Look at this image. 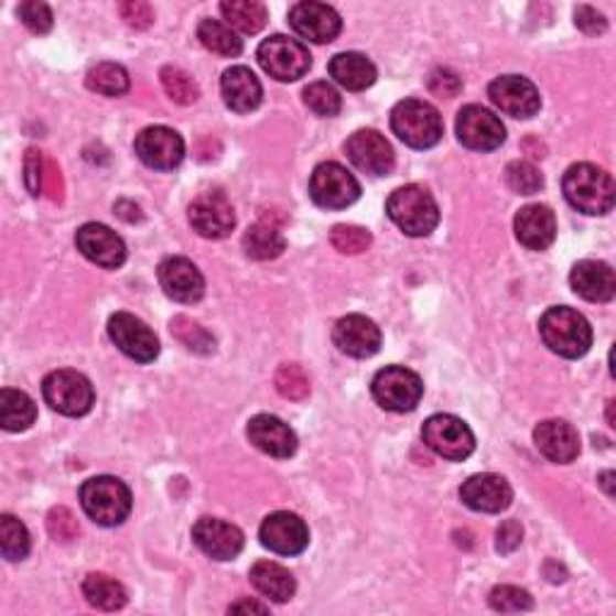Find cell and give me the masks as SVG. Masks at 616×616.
Instances as JSON below:
<instances>
[{
	"mask_svg": "<svg viewBox=\"0 0 616 616\" xmlns=\"http://www.w3.org/2000/svg\"><path fill=\"white\" fill-rule=\"evenodd\" d=\"M614 181L595 164H573L563 174V195L583 215H607L614 207Z\"/></svg>",
	"mask_w": 616,
	"mask_h": 616,
	"instance_id": "6da1fadb",
	"label": "cell"
},
{
	"mask_svg": "<svg viewBox=\"0 0 616 616\" xmlns=\"http://www.w3.org/2000/svg\"><path fill=\"white\" fill-rule=\"evenodd\" d=\"M542 343L563 359H581L593 347V327L569 306L549 309L540 318Z\"/></svg>",
	"mask_w": 616,
	"mask_h": 616,
	"instance_id": "7a4b0ae2",
	"label": "cell"
},
{
	"mask_svg": "<svg viewBox=\"0 0 616 616\" xmlns=\"http://www.w3.org/2000/svg\"><path fill=\"white\" fill-rule=\"evenodd\" d=\"M390 126L404 145L429 150L443 138V118L434 104L422 99H404L390 114Z\"/></svg>",
	"mask_w": 616,
	"mask_h": 616,
	"instance_id": "3957f363",
	"label": "cell"
},
{
	"mask_svg": "<svg viewBox=\"0 0 616 616\" xmlns=\"http://www.w3.org/2000/svg\"><path fill=\"white\" fill-rule=\"evenodd\" d=\"M80 504L89 520L101 528H116L130 516L133 496L121 479L116 477H91L83 484Z\"/></svg>",
	"mask_w": 616,
	"mask_h": 616,
	"instance_id": "277c9868",
	"label": "cell"
},
{
	"mask_svg": "<svg viewBox=\"0 0 616 616\" xmlns=\"http://www.w3.org/2000/svg\"><path fill=\"white\" fill-rule=\"evenodd\" d=\"M388 217L408 236H429L439 227V205L426 188L410 183L402 186L388 198Z\"/></svg>",
	"mask_w": 616,
	"mask_h": 616,
	"instance_id": "5b68a950",
	"label": "cell"
},
{
	"mask_svg": "<svg viewBox=\"0 0 616 616\" xmlns=\"http://www.w3.org/2000/svg\"><path fill=\"white\" fill-rule=\"evenodd\" d=\"M374 400L388 412H412L424 396V383L414 371L404 366H386L374 376Z\"/></svg>",
	"mask_w": 616,
	"mask_h": 616,
	"instance_id": "8992f818",
	"label": "cell"
},
{
	"mask_svg": "<svg viewBox=\"0 0 616 616\" xmlns=\"http://www.w3.org/2000/svg\"><path fill=\"white\" fill-rule=\"evenodd\" d=\"M42 390L48 408L65 417H83L95 404V388L89 378L71 369L48 374Z\"/></svg>",
	"mask_w": 616,
	"mask_h": 616,
	"instance_id": "52a82bcc",
	"label": "cell"
},
{
	"mask_svg": "<svg viewBox=\"0 0 616 616\" xmlns=\"http://www.w3.org/2000/svg\"><path fill=\"white\" fill-rule=\"evenodd\" d=\"M258 63L263 71L280 83H294L311 68L309 48L284 34H274L258 46Z\"/></svg>",
	"mask_w": 616,
	"mask_h": 616,
	"instance_id": "ba28073f",
	"label": "cell"
},
{
	"mask_svg": "<svg viewBox=\"0 0 616 616\" xmlns=\"http://www.w3.org/2000/svg\"><path fill=\"white\" fill-rule=\"evenodd\" d=\"M309 193L311 201L323 209H345L359 201L361 186L343 164L323 162L313 169Z\"/></svg>",
	"mask_w": 616,
	"mask_h": 616,
	"instance_id": "9c48e42d",
	"label": "cell"
},
{
	"mask_svg": "<svg viewBox=\"0 0 616 616\" xmlns=\"http://www.w3.org/2000/svg\"><path fill=\"white\" fill-rule=\"evenodd\" d=\"M422 439L436 455L445 461H465L475 453V434L453 414H434L422 426Z\"/></svg>",
	"mask_w": 616,
	"mask_h": 616,
	"instance_id": "30bf717a",
	"label": "cell"
},
{
	"mask_svg": "<svg viewBox=\"0 0 616 616\" xmlns=\"http://www.w3.org/2000/svg\"><path fill=\"white\" fill-rule=\"evenodd\" d=\"M455 133L467 150L475 152H491L501 148L506 140V128L501 118L491 114L489 109L477 107V104H469V107L457 114Z\"/></svg>",
	"mask_w": 616,
	"mask_h": 616,
	"instance_id": "8fae6325",
	"label": "cell"
},
{
	"mask_svg": "<svg viewBox=\"0 0 616 616\" xmlns=\"http://www.w3.org/2000/svg\"><path fill=\"white\" fill-rule=\"evenodd\" d=\"M109 337L126 357L140 364H150L160 357V339L133 313L118 311L109 318Z\"/></svg>",
	"mask_w": 616,
	"mask_h": 616,
	"instance_id": "7c38bea8",
	"label": "cell"
},
{
	"mask_svg": "<svg viewBox=\"0 0 616 616\" xmlns=\"http://www.w3.org/2000/svg\"><path fill=\"white\" fill-rule=\"evenodd\" d=\"M136 154L142 164L156 169V172H172L183 162L186 145H183V138L176 130L166 126H152L136 138Z\"/></svg>",
	"mask_w": 616,
	"mask_h": 616,
	"instance_id": "4fadbf2b",
	"label": "cell"
},
{
	"mask_svg": "<svg viewBox=\"0 0 616 616\" xmlns=\"http://www.w3.org/2000/svg\"><path fill=\"white\" fill-rule=\"evenodd\" d=\"M188 219L195 231L205 236V239H215V241L227 239L236 225L231 203L227 201L225 193H217V191L201 193L188 207Z\"/></svg>",
	"mask_w": 616,
	"mask_h": 616,
	"instance_id": "5bb4252c",
	"label": "cell"
},
{
	"mask_svg": "<svg viewBox=\"0 0 616 616\" xmlns=\"http://www.w3.org/2000/svg\"><path fill=\"white\" fill-rule=\"evenodd\" d=\"M260 544L280 556H296L309 547V528L290 510H278L260 526Z\"/></svg>",
	"mask_w": 616,
	"mask_h": 616,
	"instance_id": "9a60e30c",
	"label": "cell"
},
{
	"mask_svg": "<svg viewBox=\"0 0 616 616\" xmlns=\"http://www.w3.org/2000/svg\"><path fill=\"white\" fill-rule=\"evenodd\" d=\"M489 99L499 111L514 118H532L542 107L540 91L520 75H501L489 85Z\"/></svg>",
	"mask_w": 616,
	"mask_h": 616,
	"instance_id": "2e32d148",
	"label": "cell"
},
{
	"mask_svg": "<svg viewBox=\"0 0 616 616\" xmlns=\"http://www.w3.org/2000/svg\"><path fill=\"white\" fill-rule=\"evenodd\" d=\"M345 152L359 172L371 176H386L396 166V154H392L390 142L378 130H357L345 142Z\"/></svg>",
	"mask_w": 616,
	"mask_h": 616,
	"instance_id": "e0dca14e",
	"label": "cell"
},
{
	"mask_svg": "<svg viewBox=\"0 0 616 616\" xmlns=\"http://www.w3.org/2000/svg\"><path fill=\"white\" fill-rule=\"evenodd\" d=\"M75 246L77 251L99 268L116 270L126 263V244L121 236L109 227L97 225V221H89V225L77 229Z\"/></svg>",
	"mask_w": 616,
	"mask_h": 616,
	"instance_id": "ac0fdd59",
	"label": "cell"
},
{
	"mask_svg": "<svg viewBox=\"0 0 616 616\" xmlns=\"http://www.w3.org/2000/svg\"><path fill=\"white\" fill-rule=\"evenodd\" d=\"M290 24L301 39H309L313 44H331L343 32V20H339L337 10L316 3V0L296 3L290 10Z\"/></svg>",
	"mask_w": 616,
	"mask_h": 616,
	"instance_id": "d6986e66",
	"label": "cell"
},
{
	"mask_svg": "<svg viewBox=\"0 0 616 616\" xmlns=\"http://www.w3.org/2000/svg\"><path fill=\"white\" fill-rule=\"evenodd\" d=\"M156 280H160L164 294L179 301V304H195L205 294L203 274L188 258L172 256L162 260L160 268H156Z\"/></svg>",
	"mask_w": 616,
	"mask_h": 616,
	"instance_id": "ffe728a7",
	"label": "cell"
},
{
	"mask_svg": "<svg viewBox=\"0 0 616 616\" xmlns=\"http://www.w3.org/2000/svg\"><path fill=\"white\" fill-rule=\"evenodd\" d=\"M333 343L347 357L369 359L381 349V331H378V325L371 318L352 313V316H345L335 323Z\"/></svg>",
	"mask_w": 616,
	"mask_h": 616,
	"instance_id": "44dd1931",
	"label": "cell"
},
{
	"mask_svg": "<svg viewBox=\"0 0 616 616\" xmlns=\"http://www.w3.org/2000/svg\"><path fill=\"white\" fill-rule=\"evenodd\" d=\"M193 542L215 561H231L241 554L244 532L219 518H201L193 526Z\"/></svg>",
	"mask_w": 616,
	"mask_h": 616,
	"instance_id": "7402d4cb",
	"label": "cell"
},
{
	"mask_svg": "<svg viewBox=\"0 0 616 616\" xmlns=\"http://www.w3.org/2000/svg\"><path fill=\"white\" fill-rule=\"evenodd\" d=\"M461 499L477 514H501L514 501V489L501 475L484 472V475H472L463 484Z\"/></svg>",
	"mask_w": 616,
	"mask_h": 616,
	"instance_id": "603a6c76",
	"label": "cell"
},
{
	"mask_svg": "<svg viewBox=\"0 0 616 616\" xmlns=\"http://www.w3.org/2000/svg\"><path fill=\"white\" fill-rule=\"evenodd\" d=\"M534 445L547 461L566 465L573 463L581 453V436L563 419H547L534 429Z\"/></svg>",
	"mask_w": 616,
	"mask_h": 616,
	"instance_id": "cb8c5ba5",
	"label": "cell"
},
{
	"mask_svg": "<svg viewBox=\"0 0 616 616\" xmlns=\"http://www.w3.org/2000/svg\"><path fill=\"white\" fill-rule=\"evenodd\" d=\"M248 439H251L258 451L280 457V461H287V457L296 453V434L278 417H253L251 422H248Z\"/></svg>",
	"mask_w": 616,
	"mask_h": 616,
	"instance_id": "d4e9b609",
	"label": "cell"
},
{
	"mask_svg": "<svg viewBox=\"0 0 616 616\" xmlns=\"http://www.w3.org/2000/svg\"><path fill=\"white\" fill-rule=\"evenodd\" d=\"M573 292L593 304H605L616 294L614 270L602 260H581L571 270Z\"/></svg>",
	"mask_w": 616,
	"mask_h": 616,
	"instance_id": "484cf974",
	"label": "cell"
},
{
	"mask_svg": "<svg viewBox=\"0 0 616 616\" xmlns=\"http://www.w3.org/2000/svg\"><path fill=\"white\" fill-rule=\"evenodd\" d=\"M221 97L225 104L236 114H251L263 101V87L256 73L246 65H234L221 75Z\"/></svg>",
	"mask_w": 616,
	"mask_h": 616,
	"instance_id": "4316f807",
	"label": "cell"
},
{
	"mask_svg": "<svg viewBox=\"0 0 616 616\" xmlns=\"http://www.w3.org/2000/svg\"><path fill=\"white\" fill-rule=\"evenodd\" d=\"M516 236L530 251H544L556 239V217L547 205H526L516 215Z\"/></svg>",
	"mask_w": 616,
	"mask_h": 616,
	"instance_id": "83f0119b",
	"label": "cell"
},
{
	"mask_svg": "<svg viewBox=\"0 0 616 616\" xmlns=\"http://www.w3.org/2000/svg\"><path fill=\"white\" fill-rule=\"evenodd\" d=\"M331 77L349 91H364L369 89L376 83V65L366 58L364 54H357V51H347V54H337L331 65Z\"/></svg>",
	"mask_w": 616,
	"mask_h": 616,
	"instance_id": "f1b7e54d",
	"label": "cell"
},
{
	"mask_svg": "<svg viewBox=\"0 0 616 616\" xmlns=\"http://www.w3.org/2000/svg\"><path fill=\"white\" fill-rule=\"evenodd\" d=\"M251 583L260 595L272 602H290L296 593L294 575L274 561H258L251 569Z\"/></svg>",
	"mask_w": 616,
	"mask_h": 616,
	"instance_id": "f546056e",
	"label": "cell"
},
{
	"mask_svg": "<svg viewBox=\"0 0 616 616\" xmlns=\"http://www.w3.org/2000/svg\"><path fill=\"white\" fill-rule=\"evenodd\" d=\"M284 234L272 221H256L253 227H248L244 234V251L253 260H274L284 251Z\"/></svg>",
	"mask_w": 616,
	"mask_h": 616,
	"instance_id": "4dcf8cb0",
	"label": "cell"
},
{
	"mask_svg": "<svg viewBox=\"0 0 616 616\" xmlns=\"http://www.w3.org/2000/svg\"><path fill=\"white\" fill-rule=\"evenodd\" d=\"M36 419L34 400L22 390H0V424L6 431H28Z\"/></svg>",
	"mask_w": 616,
	"mask_h": 616,
	"instance_id": "1f68e13d",
	"label": "cell"
},
{
	"mask_svg": "<svg viewBox=\"0 0 616 616\" xmlns=\"http://www.w3.org/2000/svg\"><path fill=\"white\" fill-rule=\"evenodd\" d=\"M83 593L91 607L104 609V612L123 609L128 602L126 587L104 573H89L83 583Z\"/></svg>",
	"mask_w": 616,
	"mask_h": 616,
	"instance_id": "d6a6232c",
	"label": "cell"
},
{
	"mask_svg": "<svg viewBox=\"0 0 616 616\" xmlns=\"http://www.w3.org/2000/svg\"><path fill=\"white\" fill-rule=\"evenodd\" d=\"M219 10L229 28L244 34H258L268 22V10L258 0H225Z\"/></svg>",
	"mask_w": 616,
	"mask_h": 616,
	"instance_id": "836d02e7",
	"label": "cell"
},
{
	"mask_svg": "<svg viewBox=\"0 0 616 616\" xmlns=\"http://www.w3.org/2000/svg\"><path fill=\"white\" fill-rule=\"evenodd\" d=\"M198 39L207 51H213V54L225 58L239 56L244 51V42L239 39V34L221 20H209V18L203 20L198 28Z\"/></svg>",
	"mask_w": 616,
	"mask_h": 616,
	"instance_id": "e575fe53",
	"label": "cell"
},
{
	"mask_svg": "<svg viewBox=\"0 0 616 616\" xmlns=\"http://www.w3.org/2000/svg\"><path fill=\"white\" fill-rule=\"evenodd\" d=\"M87 87L104 97H121L130 89V77L123 65L99 63L87 73Z\"/></svg>",
	"mask_w": 616,
	"mask_h": 616,
	"instance_id": "d590c367",
	"label": "cell"
},
{
	"mask_svg": "<svg viewBox=\"0 0 616 616\" xmlns=\"http://www.w3.org/2000/svg\"><path fill=\"white\" fill-rule=\"evenodd\" d=\"M0 552L8 561H22L30 554V532L15 516H0Z\"/></svg>",
	"mask_w": 616,
	"mask_h": 616,
	"instance_id": "8d00e7d4",
	"label": "cell"
},
{
	"mask_svg": "<svg viewBox=\"0 0 616 616\" xmlns=\"http://www.w3.org/2000/svg\"><path fill=\"white\" fill-rule=\"evenodd\" d=\"M160 77H162V87L166 95L172 97L176 104H181V107H191V104L198 101V97H201L198 83H195L186 71L176 68V65H166V68H162Z\"/></svg>",
	"mask_w": 616,
	"mask_h": 616,
	"instance_id": "74e56055",
	"label": "cell"
},
{
	"mask_svg": "<svg viewBox=\"0 0 616 616\" xmlns=\"http://www.w3.org/2000/svg\"><path fill=\"white\" fill-rule=\"evenodd\" d=\"M172 333L183 347H188L195 354H213L215 352V337L209 335L201 323L191 321L188 316H176L172 321Z\"/></svg>",
	"mask_w": 616,
	"mask_h": 616,
	"instance_id": "f35d334b",
	"label": "cell"
},
{
	"mask_svg": "<svg viewBox=\"0 0 616 616\" xmlns=\"http://www.w3.org/2000/svg\"><path fill=\"white\" fill-rule=\"evenodd\" d=\"M274 388L287 400H306L311 392L309 376L304 374L299 364H282L278 374H274Z\"/></svg>",
	"mask_w": 616,
	"mask_h": 616,
	"instance_id": "ab89813d",
	"label": "cell"
},
{
	"mask_svg": "<svg viewBox=\"0 0 616 616\" xmlns=\"http://www.w3.org/2000/svg\"><path fill=\"white\" fill-rule=\"evenodd\" d=\"M304 104L316 116L333 118L343 109V97H339V91L333 85L313 83L304 89Z\"/></svg>",
	"mask_w": 616,
	"mask_h": 616,
	"instance_id": "60d3db41",
	"label": "cell"
},
{
	"mask_svg": "<svg viewBox=\"0 0 616 616\" xmlns=\"http://www.w3.org/2000/svg\"><path fill=\"white\" fill-rule=\"evenodd\" d=\"M506 183L510 191H516L520 195H534L542 191L544 179L540 174V169L530 162H510L506 169Z\"/></svg>",
	"mask_w": 616,
	"mask_h": 616,
	"instance_id": "b9f144b4",
	"label": "cell"
},
{
	"mask_svg": "<svg viewBox=\"0 0 616 616\" xmlns=\"http://www.w3.org/2000/svg\"><path fill=\"white\" fill-rule=\"evenodd\" d=\"M331 244L339 253L359 256L371 246V234H369V229L357 227V225H337L331 231Z\"/></svg>",
	"mask_w": 616,
	"mask_h": 616,
	"instance_id": "7bdbcfd3",
	"label": "cell"
},
{
	"mask_svg": "<svg viewBox=\"0 0 616 616\" xmlns=\"http://www.w3.org/2000/svg\"><path fill=\"white\" fill-rule=\"evenodd\" d=\"M489 605L496 612H530L532 609V597L528 590L516 587V585H499L491 590Z\"/></svg>",
	"mask_w": 616,
	"mask_h": 616,
	"instance_id": "ee69618b",
	"label": "cell"
},
{
	"mask_svg": "<svg viewBox=\"0 0 616 616\" xmlns=\"http://www.w3.org/2000/svg\"><path fill=\"white\" fill-rule=\"evenodd\" d=\"M18 15L24 22V28L34 34H48L54 28V12L46 3H39V0H28V3H20Z\"/></svg>",
	"mask_w": 616,
	"mask_h": 616,
	"instance_id": "f6af8a7d",
	"label": "cell"
},
{
	"mask_svg": "<svg viewBox=\"0 0 616 616\" xmlns=\"http://www.w3.org/2000/svg\"><path fill=\"white\" fill-rule=\"evenodd\" d=\"M46 526L56 542H71V540H75L77 532H80V526H77V518L73 516V510L65 506L51 508Z\"/></svg>",
	"mask_w": 616,
	"mask_h": 616,
	"instance_id": "bcb514c9",
	"label": "cell"
},
{
	"mask_svg": "<svg viewBox=\"0 0 616 616\" xmlns=\"http://www.w3.org/2000/svg\"><path fill=\"white\" fill-rule=\"evenodd\" d=\"M44 172H46V160L42 152L30 150L28 156H24V183L32 195H42L44 193Z\"/></svg>",
	"mask_w": 616,
	"mask_h": 616,
	"instance_id": "7dc6e473",
	"label": "cell"
},
{
	"mask_svg": "<svg viewBox=\"0 0 616 616\" xmlns=\"http://www.w3.org/2000/svg\"><path fill=\"white\" fill-rule=\"evenodd\" d=\"M121 18L126 20L128 28L148 30L154 22V12L148 3H142V0H130V3L121 6Z\"/></svg>",
	"mask_w": 616,
	"mask_h": 616,
	"instance_id": "c3c4849f",
	"label": "cell"
},
{
	"mask_svg": "<svg viewBox=\"0 0 616 616\" xmlns=\"http://www.w3.org/2000/svg\"><path fill=\"white\" fill-rule=\"evenodd\" d=\"M429 89L439 97H455L463 89V80L449 68H436L429 77Z\"/></svg>",
	"mask_w": 616,
	"mask_h": 616,
	"instance_id": "681fc988",
	"label": "cell"
},
{
	"mask_svg": "<svg viewBox=\"0 0 616 616\" xmlns=\"http://www.w3.org/2000/svg\"><path fill=\"white\" fill-rule=\"evenodd\" d=\"M522 542V528L518 520H506L504 526L496 532V549L501 554H514Z\"/></svg>",
	"mask_w": 616,
	"mask_h": 616,
	"instance_id": "f907efd6",
	"label": "cell"
},
{
	"mask_svg": "<svg viewBox=\"0 0 616 616\" xmlns=\"http://www.w3.org/2000/svg\"><path fill=\"white\" fill-rule=\"evenodd\" d=\"M575 24H579V30H583L585 34H602L607 30V20L590 6H581L575 10Z\"/></svg>",
	"mask_w": 616,
	"mask_h": 616,
	"instance_id": "816d5d0a",
	"label": "cell"
},
{
	"mask_svg": "<svg viewBox=\"0 0 616 616\" xmlns=\"http://www.w3.org/2000/svg\"><path fill=\"white\" fill-rule=\"evenodd\" d=\"M44 193L51 201L58 203L63 198V176L61 169L54 160H46V172H44Z\"/></svg>",
	"mask_w": 616,
	"mask_h": 616,
	"instance_id": "f5cc1de1",
	"label": "cell"
},
{
	"mask_svg": "<svg viewBox=\"0 0 616 616\" xmlns=\"http://www.w3.org/2000/svg\"><path fill=\"white\" fill-rule=\"evenodd\" d=\"M114 209H116V215L121 217L123 221H140L142 219L140 207L136 203H130V201H118L114 205Z\"/></svg>",
	"mask_w": 616,
	"mask_h": 616,
	"instance_id": "db71d44e",
	"label": "cell"
},
{
	"mask_svg": "<svg viewBox=\"0 0 616 616\" xmlns=\"http://www.w3.org/2000/svg\"><path fill=\"white\" fill-rule=\"evenodd\" d=\"M229 612H260V614H266L268 607L258 605V602H251V599H244V602H236V605H231Z\"/></svg>",
	"mask_w": 616,
	"mask_h": 616,
	"instance_id": "11a10c76",
	"label": "cell"
},
{
	"mask_svg": "<svg viewBox=\"0 0 616 616\" xmlns=\"http://www.w3.org/2000/svg\"><path fill=\"white\" fill-rule=\"evenodd\" d=\"M612 477H614V472H605V475L599 477V482H602V487L607 489V494L612 496Z\"/></svg>",
	"mask_w": 616,
	"mask_h": 616,
	"instance_id": "9f6ffc18",
	"label": "cell"
},
{
	"mask_svg": "<svg viewBox=\"0 0 616 616\" xmlns=\"http://www.w3.org/2000/svg\"><path fill=\"white\" fill-rule=\"evenodd\" d=\"M607 419H609V426H614V400H609V414H607Z\"/></svg>",
	"mask_w": 616,
	"mask_h": 616,
	"instance_id": "6f0895ef",
	"label": "cell"
}]
</instances>
